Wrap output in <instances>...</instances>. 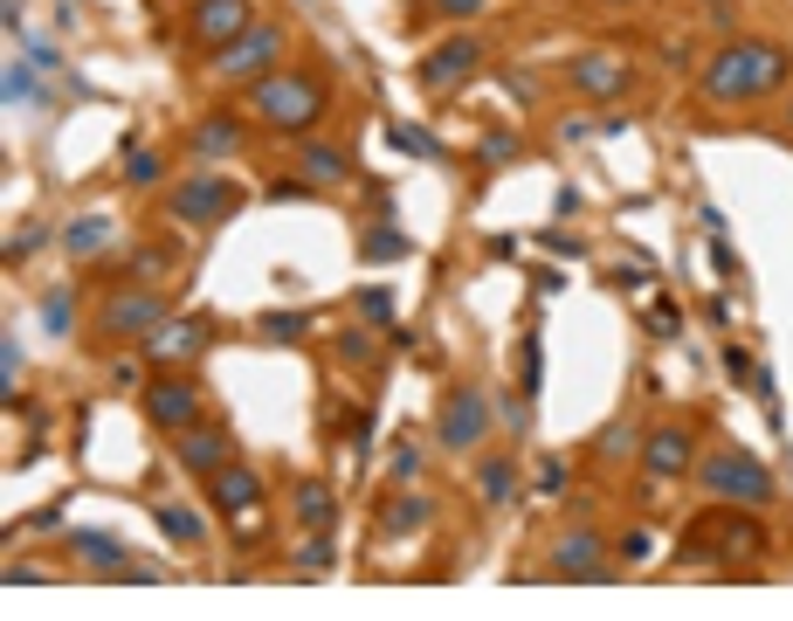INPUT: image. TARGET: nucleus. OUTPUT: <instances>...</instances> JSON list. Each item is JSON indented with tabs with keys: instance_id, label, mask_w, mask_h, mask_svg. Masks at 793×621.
Returning <instances> with one entry per match:
<instances>
[{
	"instance_id": "24",
	"label": "nucleus",
	"mask_w": 793,
	"mask_h": 621,
	"mask_svg": "<svg viewBox=\"0 0 793 621\" xmlns=\"http://www.w3.org/2000/svg\"><path fill=\"white\" fill-rule=\"evenodd\" d=\"M255 331L276 339V346H297L304 331H311V318H304V310H263V325H255Z\"/></svg>"
},
{
	"instance_id": "16",
	"label": "nucleus",
	"mask_w": 793,
	"mask_h": 621,
	"mask_svg": "<svg viewBox=\"0 0 793 621\" xmlns=\"http://www.w3.org/2000/svg\"><path fill=\"white\" fill-rule=\"evenodd\" d=\"M552 574H559V580H607V566H601V538H594V532H573V538H559V559H552Z\"/></svg>"
},
{
	"instance_id": "5",
	"label": "nucleus",
	"mask_w": 793,
	"mask_h": 621,
	"mask_svg": "<svg viewBox=\"0 0 793 621\" xmlns=\"http://www.w3.org/2000/svg\"><path fill=\"white\" fill-rule=\"evenodd\" d=\"M145 414H152V428H166V435H187L200 422V380L187 367H173L145 386Z\"/></svg>"
},
{
	"instance_id": "8",
	"label": "nucleus",
	"mask_w": 793,
	"mask_h": 621,
	"mask_svg": "<svg viewBox=\"0 0 793 621\" xmlns=\"http://www.w3.org/2000/svg\"><path fill=\"white\" fill-rule=\"evenodd\" d=\"M483 428H491V401H483V386H455V394L442 401V414H434V443H449V449H476Z\"/></svg>"
},
{
	"instance_id": "20",
	"label": "nucleus",
	"mask_w": 793,
	"mask_h": 621,
	"mask_svg": "<svg viewBox=\"0 0 793 621\" xmlns=\"http://www.w3.org/2000/svg\"><path fill=\"white\" fill-rule=\"evenodd\" d=\"M360 255H366V263H400V255H415V242H407V228L379 221V228H366V236H360Z\"/></svg>"
},
{
	"instance_id": "4",
	"label": "nucleus",
	"mask_w": 793,
	"mask_h": 621,
	"mask_svg": "<svg viewBox=\"0 0 793 621\" xmlns=\"http://www.w3.org/2000/svg\"><path fill=\"white\" fill-rule=\"evenodd\" d=\"M704 490L738 498V504H766V498H773V470H766L759 456H746V449H718V456L704 462Z\"/></svg>"
},
{
	"instance_id": "37",
	"label": "nucleus",
	"mask_w": 793,
	"mask_h": 621,
	"mask_svg": "<svg viewBox=\"0 0 793 621\" xmlns=\"http://www.w3.org/2000/svg\"><path fill=\"white\" fill-rule=\"evenodd\" d=\"M421 470V449H394V477H415Z\"/></svg>"
},
{
	"instance_id": "2",
	"label": "nucleus",
	"mask_w": 793,
	"mask_h": 621,
	"mask_svg": "<svg viewBox=\"0 0 793 621\" xmlns=\"http://www.w3.org/2000/svg\"><path fill=\"white\" fill-rule=\"evenodd\" d=\"M249 111L269 124V132H311L324 118V84L311 69H269L263 84H249Z\"/></svg>"
},
{
	"instance_id": "21",
	"label": "nucleus",
	"mask_w": 793,
	"mask_h": 621,
	"mask_svg": "<svg viewBox=\"0 0 793 621\" xmlns=\"http://www.w3.org/2000/svg\"><path fill=\"white\" fill-rule=\"evenodd\" d=\"M152 518H159V532L173 538V546H200V538H208V525H200L194 511H180V504H159Z\"/></svg>"
},
{
	"instance_id": "39",
	"label": "nucleus",
	"mask_w": 793,
	"mask_h": 621,
	"mask_svg": "<svg viewBox=\"0 0 793 621\" xmlns=\"http://www.w3.org/2000/svg\"><path fill=\"white\" fill-rule=\"evenodd\" d=\"M601 8H628V0H601Z\"/></svg>"
},
{
	"instance_id": "17",
	"label": "nucleus",
	"mask_w": 793,
	"mask_h": 621,
	"mask_svg": "<svg viewBox=\"0 0 793 621\" xmlns=\"http://www.w3.org/2000/svg\"><path fill=\"white\" fill-rule=\"evenodd\" d=\"M690 428H656L649 443H642V462H649V477H683L690 470Z\"/></svg>"
},
{
	"instance_id": "29",
	"label": "nucleus",
	"mask_w": 793,
	"mask_h": 621,
	"mask_svg": "<svg viewBox=\"0 0 793 621\" xmlns=\"http://www.w3.org/2000/svg\"><path fill=\"white\" fill-rule=\"evenodd\" d=\"M35 97V63H8V103H29Z\"/></svg>"
},
{
	"instance_id": "31",
	"label": "nucleus",
	"mask_w": 793,
	"mask_h": 621,
	"mask_svg": "<svg viewBox=\"0 0 793 621\" xmlns=\"http://www.w3.org/2000/svg\"><path fill=\"white\" fill-rule=\"evenodd\" d=\"M0 373H8V394H14V386H21V339H14V331H8V346H0Z\"/></svg>"
},
{
	"instance_id": "19",
	"label": "nucleus",
	"mask_w": 793,
	"mask_h": 621,
	"mask_svg": "<svg viewBox=\"0 0 793 621\" xmlns=\"http://www.w3.org/2000/svg\"><path fill=\"white\" fill-rule=\"evenodd\" d=\"M111 236H118L111 215H84V221L63 228V249H69V255H97V249H111Z\"/></svg>"
},
{
	"instance_id": "9",
	"label": "nucleus",
	"mask_w": 793,
	"mask_h": 621,
	"mask_svg": "<svg viewBox=\"0 0 793 621\" xmlns=\"http://www.w3.org/2000/svg\"><path fill=\"white\" fill-rule=\"evenodd\" d=\"M476 69H483V42H476V35H449V42L428 48L421 84H428V90H455V84H470Z\"/></svg>"
},
{
	"instance_id": "34",
	"label": "nucleus",
	"mask_w": 793,
	"mask_h": 621,
	"mask_svg": "<svg viewBox=\"0 0 793 621\" xmlns=\"http://www.w3.org/2000/svg\"><path fill=\"white\" fill-rule=\"evenodd\" d=\"M42 249V228H21V236L8 242V263H21V255H35Z\"/></svg>"
},
{
	"instance_id": "10",
	"label": "nucleus",
	"mask_w": 793,
	"mask_h": 621,
	"mask_svg": "<svg viewBox=\"0 0 793 621\" xmlns=\"http://www.w3.org/2000/svg\"><path fill=\"white\" fill-rule=\"evenodd\" d=\"M166 325V297H152V291H118L104 310H97V331H111V339H145V331H159Z\"/></svg>"
},
{
	"instance_id": "15",
	"label": "nucleus",
	"mask_w": 793,
	"mask_h": 621,
	"mask_svg": "<svg viewBox=\"0 0 793 621\" xmlns=\"http://www.w3.org/2000/svg\"><path fill=\"white\" fill-rule=\"evenodd\" d=\"M173 456H180V470H194V477H214L221 462H228V435L194 422V428L180 435V443H173Z\"/></svg>"
},
{
	"instance_id": "22",
	"label": "nucleus",
	"mask_w": 793,
	"mask_h": 621,
	"mask_svg": "<svg viewBox=\"0 0 793 621\" xmlns=\"http://www.w3.org/2000/svg\"><path fill=\"white\" fill-rule=\"evenodd\" d=\"M387 139L407 152V160H449V145H442V139H428L421 124H387Z\"/></svg>"
},
{
	"instance_id": "28",
	"label": "nucleus",
	"mask_w": 793,
	"mask_h": 621,
	"mask_svg": "<svg viewBox=\"0 0 793 621\" xmlns=\"http://www.w3.org/2000/svg\"><path fill=\"white\" fill-rule=\"evenodd\" d=\"M339 359L345 367H373V331H360V325L339 331Z\"/></svg>"
},
{
	"instance_id": "11",
	"label": "nucleus",
	"mask_w": 793,
	"mask_h": 621,
	"mask_svg": "<svg viewBox=\"0 0 793 621\" xmlns=\"http://www.w3.org/2000/svg\"><path fill=\"white\" fill-rule=\"evenodd\" d=\"M208 318H166L159 331H145V359H159V367H194L200 352H208Z\"/></svg>"
},
{
	"instance_id": "35",
	"label": "nucleus",
	"mask_w": 793,
	"mask_h": 621,
	"mask_svg": "<svg viewBox=\"0 0 793 621\" xmlns=\"http://www.w3.org/2000/svg\"><path fill=\"white\" fill-rule=\"evenodd\" d=\"M304 559H311V574H324V566H331V538H324V532H311V546H304Z\"/></svg>"
},
{
	"instance_id": "30",
	"label": "nucleus",
	"mask_w": 793,
	"mask_h": 621,
	"mask_svg": "<svg viewBox=\"0 0 793 621\" xmlns=\"http://www.w3.org/2000/svg\"><path fill=\"white\" fill-rule=\"evenodd\" d=\"M42 318H48V331H69V291H48L42 297Z\"/></svg>"
},
{
	"instance_id": "3",
	"label": "nucleus",
	"mask_w": 793,
	"mask_h": 621,
	"mask_svg": "<svg viewBox=\"0 0 793 621\" xmlns=\"http://www.w3.org/2000/svg\"><path fill=\"white\" fill-rule=\"evenodd\" d=\"M235 179H221V173H187V179H173L166 187V215L173 221H194V228H214L235 215Z\"/></svg>"
},
{
	"instance_id": "32",
	"label": "nucleus",
	"mask_w": 793,
	"mask_h": 621,
	"mask_svg": "<svg viewBox=\"0 0 793 621\" xmlns=\"http://www.w3.org/2000/svg\"><path fill=\"white\" fill-rule=\"evenodd\" d=\"M360 310H366V318H379V325H387V318H394V297H387V291H360Z\"/></svg>"
},
{
	"instance_id": "33",
	"label": "nucleus",
	"mask_w": 793,
	"mask_h": 621,
	"mask_svg": "<svg viewBox=\"0 0 793 621\" xmlns=\"http://www.w3.org/2000/svg\"><path fill=\"white\" fill-rule=\"evenodd\" d=\"M483 160H518V139H510V132H491V139H483Z\"/></svg>"
},
{
	"instance_id": "25",
	"label": "nucleus",
	"mask_w": 793,
	"mask_h": 621,
	"mask_svg": "<svg viewBox=\"0 0 793 621\" xmlns=\"http://www.w3.org/2000/svg\"><path fill=\"white\" fill-rule=\"evenodd\" d=\"M297 518H304L311 532H324V525H331V490H324V483H304V490H297Z\"/></svg>"
},
{
	"instance_id": "38",
	"label": "nucleus",
	"mask_w": 793,
	"mask_h": 621,
	"mask_svg": "<svg viewBox=\"0 0 793 621\" xmlns=\"http://www.w3.org/2000/svg\"><path fill=\"white\" fill-rule=\"evenodd\" d=\"M621 559H649V532H628L621 538Z\"/></svg>"
},
{
	"instance_id": "14",
	"label": "nucleus",
	"mask_w": 793,
	"mask_h": 621,
	"mask_svg": "<svg viewBox=\"0 0 793 621\" xmlns=\"http://www.w3.org/2000/svg\"><path fill=\"white\" fill-rule=\"evenodd\" d=\"M187 152L194 160H228V152H242V111H208L187 132Z\"/></svg>"
},
{
	"instance_id": "23",
	"label": "nucleus",
	"mask_w": 793,
	"mask_h": 621,
	"mask_svg": "<svg viewBox=\"0 0 793 621\" xmlns=\"http://www.w3.org/2000/svg\"><path fill=\"white\" fill-rule=\"evenodd\" d=\"M476 483H483V504H510V490H518V470H510L504 456H491L476 470Z\"/></svg>"
},
{
	"instance_id": "7",
	"label": "nucleus",
	"mask_w": 793,
	"mask_h": 621,
	"mask_svg": "<svg viewBox=\"0 0 793 621\" xmlns=\"http://www.w3.org/2000/svg\"><path fill=\"white\" fill-rule=\"evenodd\" d=\"M249 29H255V0H194V8H187V35L200 48H228Z\"/></svg>"
},
{
	"instance_id": "6",
	"label": "nucleus",
	"mask_w": 793,
	"mask_h": 621,
	"mask_svg": "<svg viewBox=\"0 0 793 621\" xmlns=\"http://www.w3.org/2000/svg\"><path fill=\"white\" fill-rule=\"evenodd\" d=\"M276 56H284V29L255 21L249 35H235V42L214 56V69H221V76H242V84H263V76L276 69Z\"/></svg>"
},
{
	"instance_id": "27",
	"label": "nucleus",
	"mask_w": 793,
	"mask_h": 621,
	"mask_svg": "<svg viewBox=\"0 0 793 621\" xmlns=\"http://www.w3.org/2000/svg\"><path fill=\"white\" fill-rule=\"evenodd\" d=\"M124 179H132V187H159V160H152L145 145H132L124 152Z\"/></svg>"
},
{
	"instance_id": "36",
	"label": "nucleus",
	"mask_w": 793,
	"mask_h": 621,
	"mask_svg": "<svg viewBox=\"0 0 793 621\" xmlns=\"http://www.w3.org/2000/svg\"><path fill=\"white\" fill-rule=\"evenodd\" d=\"M476 8H491V0H434V14H449V21H463V14H476Z\"/></svg>"
},
{
	"instance_id": "18",
	"label": "nucleus",
	"mask_w": 793,
	"mask_h": 621,
	"mask_svg": "<svg viewBox=\"0 0 793 621\" xmlns=\"http://www.w3.org/2000/svg\"><path fill=\"white\" fill-rule=\"evenodd\" d=\"M297 173L311 179V187H339V179H352V160L339 145H297Z\"/></svg>"
},
{
	"instance_id": "12",
	"label": "nucleus",
	"mask_w": 793,
	"mask_h": 621,
	"mask_svg": "<svg viewBox=\"0 0 793 621\" xmlns=\"http://www.w3.org/2000/svg\"><path fill=\"white\" fill-rule=\"evenodd\" d=\"M208 498H214V511H228V518H255V511H263V477L242 470V462L228 456L221 470L208 477Z\"/></svg>"
},
{
	"instance_id": "1",
	"label": "nucleus",
	"mask_w": 793,
	"mask_h": 621,
	"mask_svg": "<svg viewBox=\"0 0 793 621\" xmlns=\"http://www.w3.org/2000/svg\"><path fill=\"white\" fill-rule=\"evenodd\" d=\"M780 76H786V48H773V42H725L718 56L704 63V90L718 103H738V97L780 90Z\"/></svg>"
},
{
	"instance_id": "26",
	"label": "nucleus",
	"mask_w": 793,
	"mask_h": 621,
	"mask_svg": "<svg viewBox=\"0 0 793 621\" xmlns=\"http://www.w3.org/2000/svg\"><path fill=\"white\" fill-rule=\"evenodd\" d=\"M387 532H421L428 525V498H400V504H387V518H379Z\"/></svg>"
},
{
	"instance_id": "13",
	"label": "nucleus",
	"mask_w": 793,
	"mask_h": 621,
	"mask_svg": "<svg viewBox=\"0 0 793 621\" xmlns=\"http://www.w3.org/2000/svg\"><path fill=\"white\" fill-rule=\"evenodd\" d=\"M566 76H573V90H586V97H621V90H628V56L594 48V56H573Z\"/></svg>"
}]
</instances>
